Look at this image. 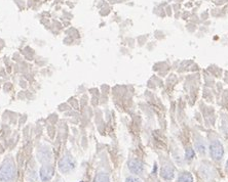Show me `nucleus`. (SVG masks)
<instances>
[{
	"instance_id": "obj_7",
	"label": "nucleus",
	"mask_w": 228,
	"mask_h": 182,
	"mask_svg": "<svg viewBox=\"0 0 228 182\" xmlns=\"http://www.w3.org/2000/svg\"><path fill=\"white\" fill-rule=\"evenodd\" d=\"M38 159H39L40 162L42 163H47L50 162L51 160V150L48 148H45V149H40L39 152H38Z\"/></svg>"
},
{
	"instance_id": "obj_13",
	"label": "nucleus",
	"mask_w": 228,
	"mask_h": 182,
	"mask_svg": "<svg viewBox=\"0 0 228 182\" xmlns=\"http://www.w3.org/2000/svg\"><path fill=\"white\" fill-rule=\"evenodd\" d=\"M226 166H227V169H228V160H227V162H226Z\"/></svg>"
},
{
	"instance_id": "obj_10",
	"label": "nucleus",
	"mask_w": 228,
	"mask_h": 182,
	"mask_svg": "<svg viewBox=\"0 0 228 182\" xmlns=\"http://www.w3.org/2000/svg\"><path fill=\"white\" fill-rule=\"evenodd\" d=\"M195 149L197 150L199 153H205L206 152V145L205 143L201 141H197L195 143Z\"/></svg>"
},
{
	"instance_id": "obj_2",
	"label": "nucleus",
	"mask_w": 228,
	"mask_h": 182,
	"mask_svg": "<svg viewBox=\"0 0 228 182\" xmlns=\"http://www.w3.org/2000/svg\"><path fill=\"white\" fill-rule=\"evenodd\" d=\"M76 167V162L72 156L66 155L59 161V169L62 173H69Z\"/></svg>"
},
{
	"instance_id": "obj_3",
	"label": "nucleus",
	"mask_w": 228,
	"mask_h": 182,
	"mask_svg": "<svg viewBox=\"0 0 228 182\" xmlns=\"http://www.w3.org/2000/svg\"><path fill=\"white\" fill-rule=\"evenodd\" d=\"M210 152H211V156L214 160L219 161L223 157L224 155V149H223V145L221 144V142L218 140L214 141L211 146H210Z\"/></svg>"
},
{
	"instance_id": "obj_6",
	"label": "nucleus",
	"mask_w": 228,
	"mask_h": 182,
	"mask_svg": "<svg viewBox=\"0 0 228 182\" xmlns=\"http://www.w3.org/2000/svg\"><path fill=\"white\" fill-rule=\"evenodd\" d=\"M174 174H175V172H174L173 167H171L170 165H164L160 170L161 177L164 178V179H167V180L173 179Z\"/></svg>"
},
{
	"instance_id": "obj_11",
	"label": "nucleus",
	"mask_w": 228,
	"mask_h": 182,
	"mask_svg": "<svg viewBox=\"0 0 228 182\" xmlns=\"http://www.w3.org/2000/svg\"><path fill=\"white\" fill-rule=\"evenodd\" d=\"M194 157V150L192 148H187L186 149V159L187 160H192Z\"/></svg>"
},
{
	"instance_id": "obj_9",
	"label": "nucleus",
	"mask_w": 228,
	"mask_h": 182,
	"mask_svg": "<svg viewBox=\"0 0 228 182\" xmlns=\"http://www.w3.org/2000/svg\"><path fill=\"white\" fill-rule=\"evenodd\" d=\"M177 182H193V178H192L190 173H183L180 175V177L178 178Z\"/></svg>"
},
{
	"instance_id": "obj_8",
	"label": "nucleus",
	"mask_w": 228,
	"mask_h": 182,
	"mask_svg": "<svg viewBox=\"0 0 228 182\" xmlns=\"http://www.w3.org/2000/svg\"><path fill=\"white\" fill-rule=\"evenodd\" d=\"M94 182H110V178L106 173H99L96 175Z\"/></svg>"
},
{
	"instance_id": "obj_5",
	"label": "nucleus",
	"mask_w": 228,
	"mask_h": 182,
	"mask_svg": "<svg viewBox=\"0 0 228 182\" xmlns=\"http://www.w3.org/2000/svg\"><path fill=\"white\" fill-rule=\"evenodd\" d=\"M55 174V169L52 166H43L40 169V178L43 182L50 181Z\"/></svg>"
},
{
	"instance_id": "obj_1",
	"label": "nucleus",
	"mask_w": 228,
	"mask_h": 182,
	"mask_svg": "<svg viewBox=\"0 0 228 182\" xmlns=\"http://www.w3.org/2000/svg\"><path fill=\"white\" fill-rule=\"evenodd\" d=\"M17 169L13 161L8 157L3 161V163L0 166V180L3 182L12 181L16 177Z\"/></svg>"
},
{
	"instance_id": "obj_12",
	"label": "nucleus",
	"mask_w": 228,
	"mask_h": 182,
	"mask_svg": "<svg viewBox=\"0 0 228 182\" xmlns=\"http://www.w3.org/2000/svg\"><path fill=\"white\" fill-rule=\"evenodd\" d=\"M125 182H142V181L140 179H138V178H136V177L129 176V177L127 178V179H125Z\"/></svg>"
},
{
	"instance_id": "obj_4",
	"label": "nucleus",
	"mask_w": 228,
	"mask_h": 182,
	"mask_svg": "<svg viewBox=\"0 0 228 182\" xmlns=\"http://www.w3.org/2000/svg\"><path fill=\"white\" fill-rule=\"evenodd\" d=\"M129 169L134 174H142L144 171V165L141 161L137 159H132L129 162Z\"/></svg>"
}]
</instances>
